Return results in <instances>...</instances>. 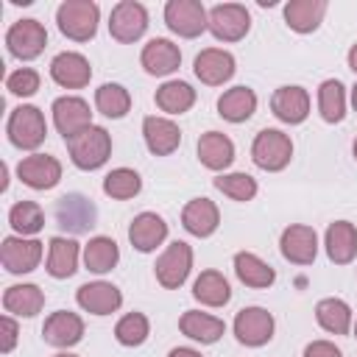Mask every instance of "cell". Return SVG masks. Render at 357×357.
<instances>
[{
  "mask_svg": "<svg viewBox=\"0 0 357 357\" xmlns=\"http://www.w3.org/2000/svg\"><path fill=\"white\" fill-rule=\"evenodd\" d=\"M100 8L92 0H64L56 8L59 31L73 42H89L98 33Z\"/></svg>",
  "mask_w": 357,
  "mask_h": 357,
  "instance_id": "cell-1",
  "label": "cell"
},
{
  "mask_svg": "<svg viewBox=\"0 0 357 357\" xmlns=\"http://www.w3.org/2000/svg\"><path fill=\"white\" fill-rule=\"evenodd\" d=\"M67 151L75 167L81 170H98L112 156V137L103 126H89L86 131L67 139Z\"/></svg>",
  "mask_w": 357,
  "mask_h": 357,
  "instance_id": "cell-2",
  "label": "cell"
},
{
  "mask_svg": "<svg viewBox=\"0 0 357 357\" xmlns=\"http://www.w3.org/2000/svg\"><path fill=\"white\" fill-rule=\"evenodd\" d=\"M290 156H293V142H290V137L284 131L262 128L254 137L251 159H254L257 167H262L268 173H276V170H284L290 165Z\"/></svg>",
  "mask_w": 357,
  "mask_h": 357,
  "instance_id": "cell-3",
  "label": "cell"
},
{
  "mask_svg": "<svg viewBox=\"0 0 357 357\" xmlns=\"http://www.w3.org/2000/svg\"><path fill=\"white\" fill-rule=\"evenodd\" d=\"M47 137V123L45 114L36 106H17L8 114V139L11 145L22 151H33L45 142Z\"/></svg>",
  "mask_w": 357,
  "mask_h": 357,
  "instance_id": "cell-4",
  "label": "cell"
},
{
  "mask_svg": "<svg viewBox=\"0 0 357 357\" xmlns=\"http://www.w3.org/2000/svg\"><path fill=\"white\" fill-rule=\"evenodd\" d=\"M190 268H192V248L184 240H176L162 251V257L153 265V273L165 290H176L187 282Z\"/></svg>",
  "mask_w": 357,
  "mask_h": 357,
  "instance_id": "cell-5",
  "label": "cell"
},
{
  "mask_svg": "<svg viewBox=\"0 0 357 357\" xmlns=\"http://www.w3.org/2000/svg\"><path fill=\"white\" fill-rule=\"evenodd\" d=\"M165 22L173 33L192 39L209 28V14L201 0H170L165 6Z\"/></svg>",
  "mask_w": 357,
  "mask_h": 357,
  "instance_id": "cell-6",
  "label": "cell"
},
{
  "mask_svg": "<svg viewBox=\"0 0 357 357\" xmlns=\"http://www.w3.org/2000/svg\"><path fill=\"white\" fill-rule=\"evenodd\" d=\"M251 28V14L240 3H220L209 11V31L220 42H240Z\"/></svg>",
  "mask_w": 357,
  "mask_h": 357,
  "instance_id": "cell-7",
  "label": "cell"
},
{
  "mask_svg": "<svg viewBox=\"0 0 357 357\" xmlns=\"http://www.w3.org/2000/svg\"><path fill=\"white\" fill-rule=\"evenodd\" d=\"M148 28V11L142 3L137 0H120L114 8H112V17H109V33L128 45V42H137Z\"/></svg>",
  "mask_w": 357,
  "mask_h": 357,
  "instance_id": "cell-8",
  "label": "cell"
},
{
  "mask_svg": "<svg viewBox=\"0 0 357 357\" xmlns=\"http://www.w3.org/2000/svg\"><path fill=\"white\" fill-rule=\"evenodd\" d=\"M6 45H8L11 56H17L22 61H31L45 50L47 31L39 20H17L6 33Z\"/></svg>",
  "mask_w": 357,
  "mask_h": 357,
  "instance_id": "cell-9",
  "label": "cell"
},
{
  "mask_svg": "<svg viewBox=\"0 0 357 357\" xmlns=\"http://www.w3.org/2000/svg\"><path fill=\"white\" fill-rule=\"evenodd\" d=\"M53 123L59 128V134L67 139H73L75 134L86 131L92 126V112H89V103L84 98H75V95H64V98H56L53 100Z\"/></svg>",
  "mask_w": 357,
  "mask_h": 357,
  "instance_id": "cell-10",
  "label": "cell"
},
{
  "mask_svg": "<svg viewBox=\"0 0 357 357\" xmlns=\"http://www.w3.org/2000/svg\"><path fill=\"white\" fill-rule=\"evenodd\" d=\"M279 248H282V257L293 265H312L315 262V254H318V234L312 226H304V223H293L282 231V240H279Z\"/></svg>",
  "mask_w": 357,
  "mask_h": 357,
  "instance_id": "cell-11",
  "label": "cell"
},
{
  "mask_svg": "<svg viewBox=\"0 0 357 357\" xmlns=\"http://www.w3.org/2000/svg\"><path fill=\"white\" fill-rule=\"evenodd\" d=\"M17 176L31 190H50L61 178V165L50 153H31L17 165Z\"/></svg>",
  "mask_w": 357,
  "mask_h": 357,
  "instance_id": "cell-12",
  "label": "cell"
},
{
  "mask_svg": "<svg viewBox=\"0 0 357 357\" xmlns=\"http://www.w3.org/2000/svg\"><path fill=\"white\" fill-rule=\"evenodd\" d=\"M234 335L243 346H265L273 337V315L262 307H245L234 318Z\"/></svg>",
  "mask_w": 357,
  "mask_h": 357,
  "instance_id": "cell-13",
  "label": "cell"
},
{
  "mask_svg": "<svg viewBox=\"0 0 357 357\" xmlns=\"http://www.w3.org/2000/svg\"><path fill=\"white\" fill-rule=\"evenodd\" d=\"M42 259V243L25 237H6L0 245V262L8 273H31Z\"/></svg>",
  "mask_w": 357,
  "mask_h": 357,
  "instance_id": "cell-14",
  "label": "cell"
},
{
  "mask_svg": "<svg viewBox=\"0 0 357 357\" xmlns=\"http://www.w3.org/2000/svg\"><path fill=\"white\" fill-rule=\"evenodd\" d=\"M192 70L201 78V84L220 86L234 75V56L229 50H220V47H206L195 56Z\"/></svg>",
  "mask_w": 357,
  "mask_h": 357,
  "instance_id": "cell-15",
  "label": "cell"
},
{
  "mask_svg": "<svg viewBox=\"0 0 357 357\" xmlns=\"http://www.w3.org/2000/svg\"><path fill=\"white\" fill-rule=\"evenodd\" d=\"M42 337H45V343H50L56 349H70V346L81 343L84 321L70 310H59V312L47 315V321L42 326Z\"/></svg>",
  "mask_w": 357,
  "mask_h": 357,
  "instance_id": "cell-16",
  "label": "cell"
},
{
  "mask_svg": "<svg viewBox=\"0 0 357 357\" xmlns=\"http://www.w3.org/2000/svg\"><path fill=\"white\" fill-rule=\"evenodd\" d=\"M50 78L64 89H81L92 78V67L81 53L64 50L50 61Z\"/></svg>",
  "mask_w": 357,
  "mask_h": 357,
  "instance_id": "cell-17",
  "label": "cell"
},
{
  "mask_svg": "<svg viewBox=\"0 0 357 357\" xmlns=\"http://www.w3.org/2000/svg\"><path fill=\"white\" fill-rule=\"evenodd\" d=\"M142 137L153 156H170L181 145V128L167 117H145L142 120Z\"/></svg>",
  "mask_w": 357,
  "mask_h": 357,
  "instance_id": "cell-18",
  "label": "cell"
},
{
  "mask_svg": "<svg viewBox=\"0 0 357 357\" xmlns=\"http://www.w3.org/2000/svg\"><path fill=\"white\" fill-rule=\"evenodd\" d=\"M75 298H78L81 310H86L92 315H109V312L120 310V304H123V293L112 282H86L78 287Z\"/></svg>",
  "mask_w": 357,
  "mask_h": 357,
  "instance_id": "cell-19",
  "label": "cell"
},
{
  "mask_svg": "<svg viewBox=\"0 0 357 357\" xmlns=\"http://www.w3.org/2000/svg\"><path fill=\"white\" fill-rule=\"evenodd\" d=\"M139 61H142V67H145L148 75H170V73H176L178 64H181V50H178V45H173L170 39L156 36V39H151V42L142 47Z\"/></svg>",
  "mask_w": 357,
  "mask_h": 357,
  "instance_id": "cell-20",
  "label": "cell"
},
{
  "mask_svg": "<svg viewBox=\"0 0 357 357\" xmlns=\"http://www.w3.org/2000/svg\"><path fill=\"white\" fill-rule=\"evenodd\" d=\"M271 109L282 123H304L310 114V95L301 86H279L271 95Z\"/></svg>",
  "mask_w": 357,
  "mask_h": 357,
  "instance_id": "cell-21",
  "label": "cell"
},
{
  "mask_svg": "<svg viewBox=\"0 0 357 357\" xmlns=\"http://www.w3.org/2000/svg\"><path fill=\"white\" fill-rule=\"evenodd\" d=\"M165 237H167V223H165V218H159L156 212H139V215L131 220V226H128V240H131V245H134L137 251H142V254H148V251H153L156 245H162Z\"/></svg>",
  "mask_w": 357,
  "mask_h": 357,
  "instance_id": "cell-22",
  "label": "cell"
},
{
  "mask_svg": "<svg viewBox=\"0 0 357 357\" xmlns=\"http://www.w3.org/2000/svg\"><path fill=\"white\" fill-rule=\"evenodd\" d=\"M324 245H326V257L335 265L351 262L357 257V229H354V223H349V220L329 223L326 237H324Z\"/></svg>",
  "mask_w": 357,
  "mask_h": 357,
  "instance_id": "cell-23",
  "label": "cell"
},
{
  "mask_svg": "<svg viewBox=\"0 0 357 357\" xmlns=\"http://www.w3.org/2000/svg\"><path fill=\"white\" fill-rule=\"evenodd\" d=\"M181 226L195 237H209L220 226V212L209 198H192L181 209Z\"/></svg>",
  "mask_w": 357,
  "mask_h": 357,
  "instance_id": "cell-24",
  "label": "cell"
},
{
  "mask_svg": "<svg viewBox=\"0 0 357 357\" xmlns=\"http://www.w3.org/2000/svg\"><path fill=\"white\" fill-rule=\"evenodd\" d=\"M198 159L209 170H226L234 162V142L220 131H206L198 137Z\"/></svg>",
  "mask_w": 357,
  "mask_h": 357,
  "instance_id": "cell-25",
  "label": "cell"
},
{
  "mask_svg": "<svg viewBox=\"0 0 357 357\" xmlns=\"http://www.w3.org/2000/svg\"><path fill=\"white\" fill-rule=\"evenodd\" d=\"M56 220H59V226H64L75 234L89 231V226H95V206L84 195H64L56 204Z\"/></svg>",
  "mask_w": 357,
  "mask_h": 357,
  "instance_id": "cell-26",
  "label": "cell"
},
{
  "mask_svg": "<svg viewBox=\"0 0 357 357\" xmlns=\"http://www.w3.org/2000/svg\"><path fill=\"white\" fill-rule=\"evenodd\" d=\"M178 329H181V335H187L190 340L209 346V343H218V340L223 337L226 324H223L220 318H215V315H206V312H198V310H187V312L178 318Z\"/></svg>",
  "mask_w": 357,
  "mask_h": 357,
  "instance_id": "cell-27",
  "label": "cell"
},
{
  "mask_svg": "<svg viewBox=\"0 0 357 357\" xmlns=\"http://www.w3.org/2000/svg\"><path fill=\"white\" fill-rule=\"evenodd\" d=\"M257 112V95L248 86H231L218 98V114L229 123H245Z\"/></svg>",
  "mask_w": 357,
  "mask_h": 357,
  "instance_id": "cell-28",
  "label": "cell"
},
{
  "mask_svg": "<svg viewBox=\"0 0 357 357\" xmlns=\"http://www.w3.org/2000/svg\"><path fill=\"white\" fill-rule=\"evenodd\" d=\"M78 271V243L73 237H53L47 243V273L53 279H67Z\"/></svg>",
  "mask_w": 357,
  "mask_h": 357,
  "instance_id": "cell-29",
  "label": "cell"
},
{
  "mask_svg": "<svg viewBox=\"0 0 357 357\" xmlns=\"http://www.w3.org/2000/svg\"><path fill=\"white\" fill-rule=\"evenodd\" d=\"M324 14H326V0H290L284 6V22L298 33L315 31Z\"/></svg>",
  "mask_w": 357,
  "mask_h": 357,
  "instance_id": "cell-30",
  "label": "cell"
},
{
  "mask_svg": "<svg viewBox=\"0 0 357 357\" xmlns=\"http://www.w3.org/2000/svg\"><path fill=\"white\" fill-rule=\"evenodd\" d=\"M3 307H6V312L33 318L45 307V293L36 284H11L3 293Z\"/></svg>",
  "mask_w": 357,
  "mask_h": 357,
  "instance_id": "cell-31",
  "label": "cell"
},
{
  "mask_svg": "<svg viewBox=\"0 0 357 357\" xmlns=\"http://www.w3.org/2000/svg\"><path fill=\"white\" fill-rule=\"evenodd\" d=\"M234 273L245 287H271L276 279V271L251 251L234 254Z\"/></svg>",
  "mask_w": 357,
  "mask_h": 357,
  "instance_id": "cell-32",
  "label": "cell"
},
{
  "mask_svg": "<svg viewBox=\"0 0 357 357\" xmlns=\"http://www.w3.org/2000/svg\"><path fill=\"white\" fill-rule=\"evenodd\" d=\"M153 100H156V106H159L162 112H167V114H184V112H190L192 103H195V89H192L187 81H165V84L156 89Z\"/></svg>",
  "mask_w": 357,
  "mask_h": 357,
  "instance_id": "cell-33",
  "label": "cell"
},
{
  "mask_svg": "<svg viewBox=\"0 0 357 357\" xmlns=\"http://www.w3.org/2000/svg\"><path fill=\"white\" fill-rule=\"evenodd\" d=\"M192 296L206 307H223L231 298V287L220 271H201L192 284Z\"/></svg>",
  "mask_w": 357,
  "mask_h": 357,
  "instance_id": "cell-34",
  "label": "cell"
},
{
  "mask_svg": "<svg viewBox=\"0 0 357 357\" xmlns=\"http://www.w3.org/2000/svg\"><path fill=\"white\" fill-rule=\"evenodd\" d=\"M315 321L329 335H346L351 326V310L343 298H321L315 304Z\"/></svg>",
  "mask_w": 357,
  "mask_h": 357,
  "instance_id": "cell-35",
  "label": "cell"
},
{
  "mask_svg": "<svg viewBox=\"0 0 357 357\" xmlns=\"http://www.w3.org/2000/svg\"><path fill=\"white\" fill-rule=\"evenodd\" d=\"M120 259V248L112 237H92L86 245H84V265L92 271V273H106L117 265Z\"/></svg>",
  "mask_w": 357,
  "mask_h": 357,
  "instance_id": "cell-36",
  "label": "cell"
},
{
  "mask_svg": "<svg viewBox=\"0 0 357 357\" xmlns=\"http://www.w3.org/2000/svg\"><path fill=\"white\" fill-rule=\"evenodd\" d=\"M318 109L326 123H340L346 117V92L337 78H326L318 86Z\"/></svg>",
  "mask_w": 357,
  "mask_h": 357,
  "instance_id": "cell-37",
  "label": "cell"
},
{
  "mask_svg": "<svg viewBox=\"0 0 357 357\" xmlns=\"http://www.w3.org/2000/svg\"><path fill=\"white\" fill-rule=\"evenodd\" d=\"M95 106H98L100 114H106V117H112V120H120V117H126L128 109H131V95H128V89L120 86V84H103V86H98V92H95Z\"/></svg>",
  "mask_w": 357,
  "mask_h": 357,
  "instance_id": "cell-38",
  "label": "cell"
},
{
  "mask_svg": "<svg viewBox=\"0 0 357 357\" xmlns=\"http://www.w3.org/2000/svg\"><path fill=\"white\" fill-rule=\"evenodd\" d=\"M139 190H142V178H139V173L131 170V167H114V170L106 173V178H103V192H106L109 198H114V201H128V198H134Z\"/></svg>",
  "mask_w": 357,
  "mask_h": 357,
  "instance_id": "cell-39",
  "label": "cell"
},
{
  "mask_svg": "<svg viewBox=\"0 0 357 357\" xmlns=\"http://www.w3.org/2000/svg\"><path fill=\"white\" fill-rule=\"evenodd\" d=\"M8 223H11V229L17 231V234H36V231H42V226H45V212H42V206L39 204H33V201H17L14 206H11V212H8Z\"/></svg>",
  "mask_w": 357,
  "mask_h": 357,
  "instance_id": "cell-40",
  "label": "cell"
},
{
  "mask_svg": "<svg viewBox=\"0 0 357 357\" xmlns=\"http://www.w3.org/2000/svg\"><path fill=\"white\" fill-rule=\"evenodd\" d=\"M148 335H151V324L142 312H128L114 326V337L123 346H142L148 340Z\"/></svg>",
  "mask_w": 357,
  "mask_h": 357,
  "instance_id": "cell-41",
  "label": "cell"
},
{
  "mask_svg": "<svg viewBox=\"0 0 357 357\" xmlns=\"http://www.w3.org/2000/svg\"><path fill=\"white\" fill-rule=\"evenodd\" d=\"M215 187L231 201H251L257 195V181L248 173H223L215 178Z\"/></svg>",
  "mask_w": 357,
  "mask_h": 357,
  "instance_id": "cell-42",
  "label": "cell"
},
{
  "mask_svg": "<svg viewBox=\"0 0 357 357\" xmlns=\"http://www.w3.org/2000/svg\"><path fill=\"white\" fill-rule=\"evenodd\" d=\"M6 86L11 95H20V98H31L36 89H39V73L31 70V67H22L17 73H11L6 78Z\"/></svg>",
  "mask_w": 357,
  "mask_h": 357,
  "instance_id": "cell-43",
  "label": "cell"
},
{
  "mask_svg": "<svg viewBox=\"0 0 357 357\" xmlns=\"http://www.w3.org/2000/svg\"><path fill=\"white\" fill-rule=\"evenodd\" d=\"M17 335H20L17 321H14L11 315H3V318H0V351H3V354H8V351L14 349Z\"/></svg>",
  "mask_w": 357,
  "mask_h": 357,
  "instance_id": "cell-44",
  "label": "cell"
},
{
  "mask_svg": "<svg viewBox=\"0 0 357 357\" xmlns=\"http://www.w3.org/2000/svg\"><path fill=\"white\" fill-rule=\"evenodd\" d=\"M304 357H343V354L329 340H312V343L304 346Z\"/></svg>",
  "mask_w": 357,
  "mask_h": 357,
  "instance_id": "cell-45",
  "label": "cell"
},
{
  "mask_svg": "<svg viewBox=\"0 0 357 357\" xmlns=\"http://www.w3.org/2000/svg\"><path fill=\"white\" fill-rule=\"evenodd\" d=\"M167 357H201V351H195V349H187V346H178V349H173Z\"/></svg>",
  "mask_w": 357,
  "mask_h": 357,
  "instance_id": "cell-46",
  "label": "cell"
},
{
  "mask_svg": "<svg viewBox=\"0 0 357 357\" xmlns=\"http://www.w3.org/2000/svg\"><path fill=\"white\" fill-rule=\"evenodd\" d=\"M349 67L357 73V45H351V50H349Z\"/></svg>",
  "mask_w": 357,
  "mask_h": 357,
  "instance_id": "cell-47",
  "label": "cell"
},
{
  "mask_svg": "<svg viewBox=\"0 0 357 357\" xmlns=\"http://www.w3.org/2000/svg\"><path fill=\"white\" fill-rule=\"evenodd\" d=\"M351 103H354V112H357V84H354V89H351Z\"/></svg>",
  "mask_w": 357,
  "mask_h": 357,
  "instance_id": "cell-48",
  "label": "cell"
},
{
  "mask_svg": "<svg viewBox=\"0 0 357 357\" xmlns=\"http://www.w3.org/2000/svg\"><path fill=\"white\" fill-rule=\"evenodd\" d=\"M56 357H75V354H70V351H61V354H56Z\"/></svg>",
  "mask_w": 357,
  "mask_h": 357,
  "instance_id": "cell-49",
  "label": "cell"
},
{
  "mask_svg": "<svg viewBox=\"0 0 357 357\" xmlns=\"http://www.w3.org/2000/svg\"><path fill=\"white\" fill-rule=\"evenodd\" d=\"M354 156H357V139H354Z\"/></svg>",
  "mask_w": 357,
  "mask_h": 357,
  "instance_id": "cell-50",
  "label": "cell"
},
{
  "mask_svg": "<svg viewBox=\"0 0 357 357\" xmlns=\"http://www.w3.org/2000/svg\"><path fill=\"white\" fill-rule=\"evenodd\" d=\"M354 332H357V326H354Z\"/></svg>",
  "mask_w": 357,
  "mask_h": 357,
  "instance_id": "cell-51",
  "label": "cell"
}]
</instances>
